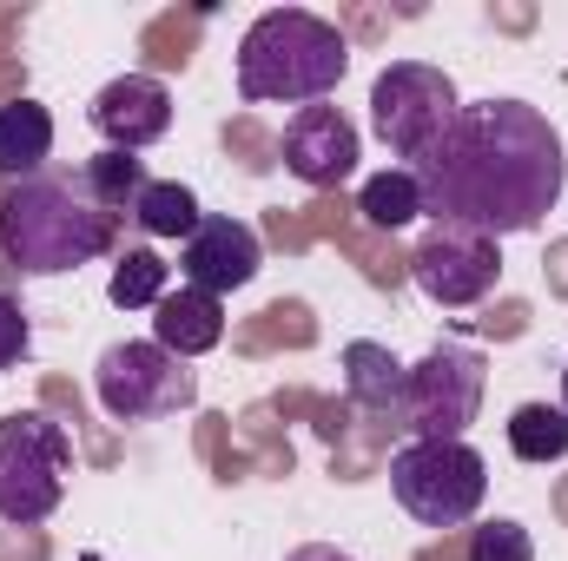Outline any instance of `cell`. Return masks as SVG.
<instances>
[{
	"instance_id": "6da1fadb",
	"label": "cell",
	"mask_w": 568,
	"mask_h": 561,
	"mask_svg": "<svg viewBox=\"0 0 568 561\" xmlns=\"http://www.w3.org/2000/svg\"><path fill=\"white\" fill-rule=\"evenodd\" d=\"M562 133L529 100L463 106L443 145L417 165L424 212H436V225H469L489 232L496 245L542 225L562 198Z\"/></svg>"
},
{
	"instance_id": "7a4b0ae2",
	"label": "cell",
	"mask_w": 568,
	"mask_h": 561,
	"mask_svg": "<svg viewBox=\"0 0 568 561\" xmlns=\"http://www.w3.org/2000/svg\"><path fill=\"white\" fill-rule=\"evenodd\" d=\"M351 73V40L304 7H272L239 40V93L252 106H317Z\"/></svg>"
},
{
	"instance_id": "3957f363",
	"label": "cell",
	"mask_w": 568,
	"mask_h": 561,
	"mask_svg": "<svg viewBox=\"0 0 568 561\" xmlns=\"http://www.w3.org/2000/svg\"><path fill=\"white\" fill-rule=\"evenodd\" d=\"M0 245L27 278H60L113 252V212H100L80 178L40 172L0 198Z\"/></svg>"
},
{
	"instance_id": "277c9868",
	"label": "cell",
	"mask_w": 568,
	"mask_h": 561,
	"mask_svg": "<svg viewBox=\"0 0 568 561\" xmlns=\"http://www.w3.org/2000/svg\"><path fill=\"white\" fill-rule=\"evenodd\" d=\"M73 476V436L47 410H13L0 417V522L33 529L60 509Z\"/></svg>"
},
{
	"instance_id": "5b68a950",
	"label": "cell",
	"mask_w": 568,
	"mask_h": 561,
	"mask_svg": "<svg viewBox=\"0 0 568 561\" xmlns=\"http://www.w3.org/2000/svg\"><path fill=\"white\" fill-rule=\"evenodd\" d=\"M390 496L424 529H463L489 496V462L469 442H404L390 456Z\"/></svg>"
},
{
	"instance_id": "8992f818",
	"label": "cell",
	"mask_w": 568,
	"mask_h": 561,
	"mask_svg": "<svg viewBox=\"0 0 568 561\" xmlns=\"http://www.w3.org/2000/svg\"><path fill=\"white\" fill-rule=\"evenodd\" d=\"M463 100H456V80L429 60H390L371 86V126L377 140L390 145L397 159H410V172L424 165L429 152L443 145V133L456 126Z\"/></svg>"
},
{
	"instance_id": "52a82bcc",
	"label": "cell",
	"mask_w": 568,
	"mask_h": 561,
	"mask_svg": "<svg viewBox=\"0 0 568 561\" xmlns=\"http://www.w3.org/2000/svg\"><path fill=\"white\" fill-rule=\"evenodd\" d=\"M93 390H100V410L113 422H159L199 404V377L172 350H159L152 337L106 344L100 370H93Z\"/></svg>"
},
{
	"instance_id": "ba28073f",
	"label": "cell",
	"mask_w": 568,
	"mask_h": 561,
	"mask_svg": "<svg viewBox=\"0 0 568 561\" xmlns=\"http://www.w3.org/2000/svg\"><path fill=\"white\" fill-rule=\"evenodd\" d=\"M483 384H489L483 350L436 344L410 370V390H404V422L417 429V442H463V429L483 410Z\"/></svg>"
},
{
	"instance_id": "9c48e42d",
	"label": "cell",
	"mask_w": 568,
	"mask_h": 561,
	"mask_svg": "<svg viewBox=\"0 0 568 561\" xmlns=\"http://www.w3.org/2000/svg\"><path fill=\"white\" fill-rule=\"evenodd\" d=\"M410 278L429 304L443 310H463V304H483L496 278H503V252L489 232H469V225H436L424 245L410 252Z\"/></svg>"
},
{
	"instance_id": "30bf717a",
	"label": "cell",
	"mask_w": 568,
	"mask_h": 561,
	"mask_svg": "<svg viewBox=\"0 0 568 561\" xmlns=\"http://www.w3.org/2000/svg\"><path fill=\"white\" fill-rule=\"evenodd\" d=\"M278 152H284V172H291V178L331 192V185H344V178L357 172L364 140H357V126H351L344 106H324V100H317V106H297V113H291Z\"/></svg>"
},
{
	"instance_id": "8fae6325",
	"label": "cell",
	"mask_w": 568,
	"mask_h": 561,
	"mask_svg": "<svg viewBox=\"0 0 568 561\" xmlns=\"http://www.w3.org/2000/svg\"><path fill=\"white\" fill-rule=\"evenodd\" d=\"M258 265H265V245H258V232H252L245 218H232V212H205L199 232L179 245V278L192 284V290H212V297L245 290V284L258 278Z\"/></svg>"
},
{
	"instance_id": "7c38bea8",
	"label": "cell",
	"mask_w": 568,
	"mask_h": 561,
	"mask_svg": "<svg viewBox=\"0 0 568 561\" xmlns=\"http://www.w3.org/2000/svg\"><path fill=\"white\" fill-rule=\"evenodd\" d=\"M93 126L106 152H145L172 133V93L152 73H120L93 93Z\"/></svg>"
},
{
	"instance_id": "4fadbf2b",
	"label": "cell",
	"mask_w": 568,
	"mask_h": 561,
	"mask_svg": "<svg viewBox=\"0 0 568 561\" xmlns=\"http://www.w3.org/2000/svg\"><path fill=\"white\" fill-rule=\"evenodd\" d=\"M219 337H225V297L179 284V290H165V297L152 304V344H159V350H172L179 364H192V357L219 350Z\"/></svg>"
},
{
	"instance_id": "5bb4252c",
	"label": "cell",
	"mask_w": 568,
	"mask_h": 561,
	"mask_svg": "<svg viewBox=\"0 0 568 561\" xmlns=\"http://www.w3.org/2000/svg\"><path fill=\"white\" fill-rule=\"evenodd\" d=\"M344 390H351V404H357V410H371V417H404L410 370H404L384 344L357 337V344H344Z\"/></svg>"
},
{
	"instance_id": "9a60e30c",
	"label": "cell",
	"mask_w": 568,
	"mask_h": 561,
	"mask_svg": "<svg viewBox=\"0 0 568 561\" xmlns=\"http://www.w3.org/2000/svg\"><path fill=\"white\" fill-rule=\"evenodd\" d=\"M53 159V113L40 100H7L0 106V172L7 178H40Z\"/></svg>"
},
{
	"instance_id": "2e32d148",
	"label": "cell",
	"mask_w": 568,
	"mask_h": 561,
	"mask_svg": "<svg viewBox=\"0 0 568 561\" xmlns=\"http://www.w3.org/2000/svg\"><path fill=\"white\" fill-rule=\"evenodd\" d=\"M357 212H364L377 232H404V225L424 212V185H417V172H410V165H390V172L364 178V192H357Z\"/></svg>"
},
{
	"instance_id": "e0dca14e",
	"label": "cell",
	"mask_w": 568,
	"mask_h": 561,
	"mask_svg": "<svg viewBox=\"0 0 568 561\" xmlns=\"http://www.w3.org/2000/svg\"><path fill=\"white\" fill-rule=\"evenodd\" d=\"M133 218H140V232L145 238H192L199 232V198H192V185H179V178H152L140 192V205H133Z\"/></svg>"
},
{
	"instance_id": "ac0fdd59",
	"label": "cell",
	"mask_w": 568,
	"mask_h": 561,
	"mask_svg": "<svg viewBox=\"0 0 568 561\" xmlns=\"http://www.w3.org/2000/svg\"><path fill=\"white\" fill-rule=\"evenodd\" d=\"M509 449L523 462H562L568 456V410L562 404H523L509 417Z\"/></svg>"
},
{
	"instance_id": "d6986e66",
	"label": "cell",
	"mask_w": 568,
	"mask_h": 561,
	"mask_svg": "<svg viewBox=\"0 0 568 561\" xmlns=\"http://www.w3.org/2000/svg\"><path fill=\"white\" fill-rule=\"evenodd\" d=\"M80 185L93 192V205H100V212H133L152 178H145V165L133 159V152H100V159H87Z\"/></svg>"
},
{
	"instance_id": "ffe728a7",
	"label": "cell",
	"mask_w": 568,
	"mask_h": 561,
	"mask_svg": "<svg viewBox=\"0 0 568 561\" xmlns=\"http://www.w3.org/2000/svg\"><path fill=\"white\" fill-rule=\"evenodd\" d=\"M165 272H172V265H165L159 252H145V245H140V252H126V258L113 265L106 297H113L120 310H152V304L165 297Z\"/></svg>"
},
{
	"instance_id": "44dd1931",
	"label": "cell",
	"mask_w": 568,
	"mask_h": 561,
	"mask_svg": "<svg viewBox=\"0 0 568 561\" xmlns=\"http://www.w3.org/2000/svg\"><path fill=\"white\" fill-rule=\"evenodd\" d=\"M469 561H536V542L523 522H483L469 536Z\"/></svg>"
},
{
	"instance_id": "7402d4cb",
	"label": "cell",
	"mask_w": 568,
	"mask_h": 561,
	"mask_svg": "<svg viewBox=\"0 0 568 561\" xmlns=\"http://www.w3.org/2000/svg\"><path fill=\"white\" fill-rule=\"evenodd\" d=\"M27 344H33V324H27L20 297H7V290H0V370H13V364L27 357Z\"/></svg>"
},
{
	"instance_id": "603a6c76",
	"label": "cell",
	"mask_w": 568,
	"mask_h": 561,
	"mask_svg": "<svg viewBox=\"0 0 568 561\" xmlns=\"http://www.w3.org/2000/svg\"><path fill=\"white\" fill-rule=\"evenodd\" d=\"M284 561H351L344 549H331V542H304V549H291Z\"/></svg>"
},
{
	"instance_id": "cb8c5ba5",
	"label": "cell",
	"mask_w": 568,
	"mask_h": 561,
	"mask_svg": "<svg viewBox=\"0 0 568 561\" xmlns=\"http://www.w3.org/2000/svg\"><path fill=\"white\" fill-rule=\"evenodd\" d=\"M562 410H568V364H562Z\"/></svg>"
}]
</instances>
